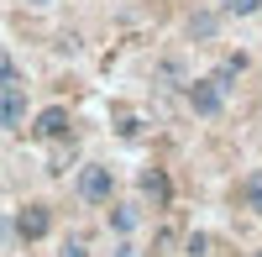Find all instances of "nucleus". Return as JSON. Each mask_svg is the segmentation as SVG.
I'll list each match as a JSON object with an SVG mask.
<instances>
[{"label":"nucleus","mask_w":262,"mask_h":257,"mask_svg":"<svg viewBox=\"0 0 262 257\" xmlns=\"http://www.w3.org/2000/svg\"><path fill=\"white\" fill-rule=\"evenodd\" d=\"M226 95H231V90H226V84L215 79V74H205V79H189V84H184L189 111H194V116H205V121H215V116L226 111Z\"/></svg>","instance_id":"f257e3e1"},{"label":"nucleus","mask_w":262,"mask_h":257,"mask_svg":"<svg viewBox=\"0 0 262 257\" xmlns=\"http://www.w3.org/2000/svg\"><path fill=\"white\" fill-rule=\"evenodd\" d=\"M74 195H79L84 205H111V200H116V174H111L105 163H84Z\"/></svg>","instance_id":"f03ea898"},{"label":"nucleus","mask_w":262,"mask_h":257,"mask_svg":"<svg viewBox=\"0 0 262 257\" xmlns=\"http://www.w3.org/2000/svg\"><path fill=\"white\" fill-rule=\"evenodd\" d=\"M48 231H53V210L48 205H21L16 210V237L21 242H42Z\"/></svg>","instance_id":"7ed1b4c3"},{"label":"nucleus","mask_w":262,"mask_h":257,"mask_svg":"<svg viewBox=\"0 0 262 257\" xmlns=\"http://www.w3.org/2000/svg\"><path fill=\"white\" fill-rule=\"evenodd\" d=\"M27 126V95H21V84H6L0 90V132H21Z\"/></svg>","instance_id":"20e7f679"},{"label":"nucleus","mask_w":262,"mask_h":257,"mask_svg":"<svg viewBox=\"0 0 262 257\" xmlns=\"http://www.w3.org/2000/svg\"><path fill=\"white\" fill-rule=\"evenodd\" d=\"M32 137H37V142H58V137H69V111H63V105H48V111H37Z\"/></svg>","instance_id":"39448f33"},{"label":"nucleus","mask_w":262,"mask_h":257,"mask_svg":"<svg viewBox=\"0 0 262 257\" xmlns=\"http://www.w3.org/2000/svg\"><path fill=\"white\" fill-rule=\"evenodd\" d=\"M137 184H142V195H147L152 205H168V200H173V184H168L163 168H142V179H137Z\"/></svg>","instance_id":"423d86ee"},{"label":"nucleus","mask_w":262,"mask_h":257,"mask_svg":"<svg viewBox=\"0 0 262 257\" xmlns=\"http://www.w3.org/2000/svg\"><path fill=\"white\" fill-rule=\"evenodd\" d=\"M242 205L252 210V216H262V168H257V174H247V184H242Z\"/></svg>","instance_id":"0eeeda50"},{"label":"nucleus","mask_w":262,"mask_h":257,"mask_svg":"<svg viewBox=\"0 0 262 257\" xmlns=\"http://www.w3.org/2000/svg\"><path fill=\"white\" fill-rule=\"evenodd\" d=\"M137 221H142L137 205H111V226L121 231V237H131V231H137Z\"/></svg>","instance_id":"6e6552de"},{"label":"nucleus","mask_w":262,"mask_h":257,"mask_svg":"<svg viewBox=\"0 0 262 257\" xmlns=\"http://www.w3.org/2000/svg\"><path fill=\"white\" fill-rule=\"evenodd\" d=\"M215 6H221V16H257L262 0H215Z\"/></svg>","instance_id":"1a4fd4ad"},{"label":"nucleus","mask_w":262,"mask_h":257,"mask_svg":"<svg viewBox=\"0 0 262 257\" xmlns=\"http://www.w3.org/2000/svg\"><path fill=\"white\" fill-rule=\"evenodd\" d=\"M6 84H21V69H16L11 53H0V90H6Z\"/></svg>","instance_id":"9d476101"},{"label":"nucleus","mask_w":262,"mask_h":257,"mask_svg":"<svg viewBox=\"0 0 262 257\" xmlns=\"http://www.w3.org/2000/svg\"><path fill=\"white\" fill-rule=\"evenodd\" d=\"M184 257H210V237H205V231H194V237H189V252Z\"/></svg>","instance_id":"9b49d317"},{"label":"nucleus","mask_w":262,"mask_h":257,"mask_svg":"<svg viewBox=\"0 0 262 257\" xmlns=\"http://www.w3.org/2000/svg\"><path fill=\"white\" fill-rule=\"evenodd\" d=\"M189 32H194V37H210V32H215V16H194Z\"/></svg>","instance_id":"f8f14e48"},{"label":"nucleus","mask_w":262,"mask_h":257,"mask_svg":"<svg viewBox=\"0 0 262 257\" xmlns=\"http://www.w3.org/2000/svg\"><path fill=\"white\" fill-rule=\"evenodd\" d=\"M63 257H90V247H84V237H69V242H63Z\"/></svg>","instance_id":"ddd939ff"},{"label":"nucleus","mask_w":262,"mask_h":257,"mask_svg":"<svg viewBox=\"0 0 262 257\" xmlns=\"http://www.w3.org/2000/svg\"><path fill=\"white\" fill-rule=\"evenodd\" d=\"M116 257H137V247H131V242H121V247H116Z\"/></svg>","instance_id":"4468645a"},{"label":"nucleus","mask_w":262,"mask_h":257,"mask_svg":"<svg viewBox=\"0 0 262 257\" xmlns=\"http://www.w3.org/2000/svg\"><path fill=\"white\" fill-rule=\"evenodd\" d=\"M32 6H53V0H32Z\"/></svg>","instance_id":"2eb2a0df"},{"label":"nucleus","mask_w":262,"mask_h":257,"mask_svg":"<svg viewBox=\"0 0 262 257\" xmlns=\"http://www.w3.org/2000/svg\"><path fill=\"white\" fill-rule=\"evenodd\" d=\"M257 257H262V252H257Z\"/></svg>","instance_id":"dca6fc26"}]
</instances>
